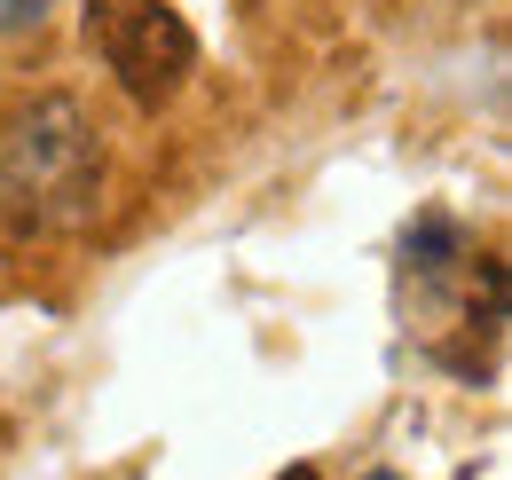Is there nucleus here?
<instances>
[{"label": "nucleus", "mask_w": 512, "mask_h": 480, "mask_svg": "<svg viewBox=\"0 0 512 480\" xmlns=\"http://www.w3.org/2000/svg\"><path fill=\"white\" fill-rule=\"evenodd\" d=\"M48 16V0H0V32H32Z\"/></svg>", "instance_id": "7ed1b4c3"}, {"label": "nucleus", "mask_w": 512, "mask_h": 480, "mask_svg": "<svg viewBox=\"0 0 512 480\" xmlns=\"http://www.w3.org/2000/svg\"><path fill=\"white\" fill-rule=\"evenodd\" d=\"M284 480H323V473H316V465H292V473H284Z\"/></svg>", "instance_id": "20e7f679"}, {"label": "nucleus", "mask_w": 512, "mask_h": 480, "mask_svg": "<svg viewBox=\"0 0 512 480\" xmlns=\"http://www.w3.org/2000/svg\"><path fill=\"white\" fill-rule=\"evenodd\" d=\"M103 197V142L71 95L24 103L0 134V229L8 237H56L79 229Z\"/></svg>", "instance_id": "f257e3e1"}, {"label": "nucleus", "mask_w": 512, "mask_h": 480, "mask_svg": "<svg viewBox=\"0 0 512 480\" xmlns=\"http://www.w3.org/2000/svg\"><path fill=\"white\" fill-rule=\"evenodd\" d=\"M87 40L142 111L174 103L197 71V32L182 24L174 0H87Z\"/></svg>", "instance_id": "f03ea898"}]
</instances>
